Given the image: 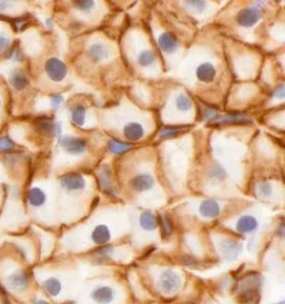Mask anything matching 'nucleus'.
<instances>
[{
    "label": "nucleus",
    "mask_w": 285,
    "mask_h": 304,
    "mask_svg": "<svg viewBox=\"0 0 285 304\" xmlns=\"http://www.w3.org/2000/svg\"><path fill=\"white\" fill-rule=\"evenodd\" d=\"M13 25L17 32H21V30L25 29L29 25V20L26 19V18H16L13 21Z\"/></svg>",
    "instance_id": "nucleus-33"
},
{
    "label": "nucleus",
    "mask_w": 285,
    "mask_h": 304,
    "mask_svg": "<svg viewBox=\"0 0 285 304\" xmlns=\"http://www.w3.org/2000/svg\"><path fill=\"white\" fill-rule=\"evenodd\" d=\"M60 184L67 191L83 190L85 187V180L81 174L69 173L65 174L60 178Z\"/></svg>",
    "instance_id": "nucleus-6"
},
{
    "label": "nucleus",
    "mask_w": 285,
    "mask_h": 304,
    "mask_svg": "<svg viewBox=\"0 0 285 304\" xmlns=\"http://www.w3.org/2000/svg\"><path fill=\"white\" fill-rule=\"evenodd\" d=\"M162 226V230H163V233L165 235H171L172 232H173V225H172V222L168 220V218H164L163 216H160L159 217V221Z\"/></svg>",
    "instance_id": "nucleus-30"
},
{
    "label": "nucleus",
    "mask_w": 285,
    "mask_h": 304,
    "mask_svg": "<svg viewBox=\"0 0 285 304\" xmlns=\"http://www.w3.org/2000/svg\"><path fill=\"white\" fill-rule=\"evenodd\" d=\"M85 114H86V109H85L84 106L78 105L74 109H72V115L71 118L72 121L77 125V126H83L85 123Z\"/></svg>",
    "instance_id": "nucleus-26"
},
{
    "label": "nucleus",
    "mask_w": 285,
    "mask_h": 304,
    "mask_svg": "<svg viewBox=\"0 0 285 304\" xmlns=\"http://www.w3.org/2000/svg\"><path fill=\"white\" fill-rule=\"evenodd\" d=\"M8 46H9V38L6 37L5 35L0 34V54H2Z\"/></svg>",
    "instance_id": "nucleus-37"
},
{
    "label": "nucleus",
    "mask_w": 285,
    "mask_h": 304,
    "mask_svg": "<svg viewBox=\"0 0 285 304\" xmlns=\"http://www.w3.org/2000/svg\"><path fill=\"white\" fill-rule=\"evenodd\" d=\"M176 106L180 111H189V109L192 108L193 106V103L192 100L189 98V97L185 96V95H179L176 99Z\"/></svg>",
    "instance_id": "nucleus-29"
},
{
    "label": "nucleus",
    "mask_w": 285,
    "mask_h": 304,
    "mask_svg": "<svg viewBox=\"0 0 285 304\" xmlns=\"http://www.w3.org/2000/svg\"><path fill=\"white\" fill-rule=\"evenodd\" d=\"M124 136L131 142H137L144 136V129L138 123H129L124 127Z\"/></svg>",
    "instance_id": "nucleus-13"
},
{
    "label": "nucleus",
    "mask_w": 285,
    "mask_h": 304,
    "mask_svg": "<svg viewBox=\"0 0 285 304\" xmlns=\"http://www.w3.org/2000/svg\"><path fill=\"white\" fill-rule=\"evenodd\" d=\"M271 192H272V188H271V185L269 183H263L262 185L260 186V193L262 194L263 196L270 195Z\"/></svg>",
    "instance_id": "nucleus-38"
},
{
    "label": "nucleus",
    "mask_w": 285,
    "mask_h": 304,
    "mask_svg": "<svg viewBox=\"0 0 285 304\" xmlns=\"http://www.w3.org/2000/svg\"><path fill=\"white\" fill-rule=\"evenodd\" d=\"M114 296H115V291L111 287L97 288L92 293L93 300L100 304L111 303L114 300Z\"/></svg>",
    "instance_id": "nucleus-11"
},
{
    "label": "nucleus",
    "mask_w": 285,
    "mask_h": 304,
    "mask_svg": "<svg viewBox=\"0 0 285 304\" xmlns=\"http://www.w3.org/2000/svg\"><path fill=\"white\" fill-rule=\"evenodd\" d=\"M196 76L202 83L208 84L213 82L216 76L215 67L211 63H204L202 65H199L198 68L196 69Z\"/></svg>",
    "instance_id": "nucleus-10"
},
{
    "label": "nucleus",
    "mask_w": 285,
    "mask_h": 304,
    "mask_svg": "<svg viewBox=\"0 0 285 304\" xmlns=\"http://www.w3.org/2000/svg\"><path fill=\"white\" fill-rule=\"evenodd\" d=\"M15 144L8 136L0 137V151H9L14 149Z\"/></svg>",
    "instance_id": "nucleus-31"
},
{
    "label": "nucleus",
    "mask_w": 285,
    "mask_h": 304,
    "mask_svg": "<svg viewBox=\"0 0 285 304\" xmlns=\"http://www.w3.org/2000/svg\"><path fill=\"white\" fill-rule=\"evenodd\" d=\"M182 285V278L176 272L172 270H166L160 277V287L164 293L172 294L175 293Z\"/></svg>",
    "instance_id": "nucleus-2"
},
{
    "label": "nucleus",
    "mask_w": 285,
    "mask_h": 304,
    "mask_svg": "<svg viewBox=\"0 0 285 304\" xmlns=\"http://www.w3.org/2000/svg\"><path fill=\"white\" fill-rule=\"evenodd\" d=\"M0 106H2V102H0Z\"/></svg>",
    "instance_id": "nucleus-43"
},
{
    "label": "nucleus",
    "mask_w": 285,
    "mask_h": 304,
    "mask_svg": "<svg viewBox=\"0 0 285 304\" xmlns=\"http://www.w3.org/2000/svg\"><path fill=\"white\" fill-rule=\"evenodd\" d=\"M274 94H275L276 97H278V98H283V97H284V85L283 84L278 85V86L275 89Z\"/></svg>",
    "instance_id": "nucleus-40"
},
{
    "label": "nucleus",
    "mask_w": 285,
    "mask_h": 304,
    "mask_svg": "<svg viewBox=\"0 0 285 304\" xmlns=\"http://www.w3.org/2000/svg\"><path fill=\"white\" fill-rule=\"evenodd\" d=\"M74 4L82 11H89L95 6V3L92 2V0H78V2H74Z\"/></svg>",
    "instance_id": "nucleus-32"
},
{
    "label": "nucleus",
    "mask_w": 285,
    "mask_h": 304,
    "mask_svg": "<svg viewBox=\"0 0 285 304\" xmlns=\"http://www.w3.org/2000/svg\"><path fill=\"white\" fill-rule=\"evenodd\" d=\"M88 55L90 56V58H93L94 60H96V62H98V60H102L108 57V50L104 45L94 44L89 47Z\"/></svg>",
    "instance_id": "nucleus-21"
},
{
    "label": "nucleus",
    "mask_w": 285,
    "mask_h": 304,
    "mask_svg": "<svg viewBox=\"0 0 285 304\" xmlns=\"http://www.w3.org/2000/svg\"><path fill=\"white\" fill-rule=\"evenodd\" d=\"M36 129L39 133H41L42 135L46 136H56L60 133V127L58 124H55L51 119L48 117H39L36 119L35 123Z\"/></svg>",
    "instance_id": "nucleus-7"
},
{
    "label": "nucleus",
    "mask_w": 285,
    "mask_h": 304,
    "mask_svg": "<svg viewBox=\"0 0 285 304\" xmlns=\"http://www.w3.org/2000/svg\"><path fill=\"white\" fill-rule=\"evenodd\" d=\"M99 183L102 190L108 193H113V186L111 184V173H109V169H104L99 175Z\"/></svg>",
    "instance_id": "nucleus-27"
},
{
    "label": "nucleus",
    "mask_w": 285,
    "mask_h": 304,
    "mask_svg": "<svg viewBox=\"0 0 285 304\" xmlns=\"http://www.w3.org/2000/svg\"><path fill=\"white\" fill-rule=\"evenodd\" d=\"M189 127L191 126H168L165 127L161 133V137L162 138H173V137H176L180 134L185 133L187 130H189Z\"/></svg>",
    "instance_id": "nucleus-23"
},
{
    "label": "nucleus",
    "mask_w": 285,
    "mask_h": 304,
    "mask_svg": "<svg viewBox=\"0 0 285 304\" xmlns=\"http://www.w3.org/2000/svg\"><path fill=\"white\" fill-rule=\"evenodd\" d=\"M29 277L23 271H17L8 277V287L17 292L25 291L28 287Z\"/></svg>",
    "instance_id": "nucleus-8"
},
{
    "label": "nucleus",
    "mask_w": 285,
    "mask_h": 304,
    "mask_svg": "<svg viewBox=\"0 0 285 304\" xmlns=\"http://www.w3.org/2000/svg\"><path fill=\"white\" fill-rule=\"evenodd\" d=\"M6 304H10V303H9V302H7V303H6Z\"/></svg>",
    "instance_id": "nucleus-44"
},
{
    "label": "nucleus",
    "mask_w": 285,
    "mask_h": 304,
    "mask_svg": "<svg viewBox=\"0 0 285 304\" xmlns=\"http://www.w3.org/2000/svg\"><path fill=\"white\" fill-rule=\"evenodd\" d=\"M10 83L17 90H22L28 86V78L19 71H15L10 76Z\"/></svg>",
    "instance_id": "nucleus-22"
},
{
    "label": "nucleus",
    "mask_w": 285,
    "mask_h": 304,
    "mask_svg": "<svg viewBox=\"0 0 285 304\" xmlns=\"http://www.w3.org/2000/svg\"><path fill=\"white\" fill-rule=\"evenodd\" d=\"M156 60V55L151 50H144L138 56V63L142 66H149Z\"/></svg>",
    "instance_id": "nucleus-28"
},
{
    "label": "nucleus",
    "mask_w": 285,
    "mask_h": 304,
    "mask_svg": "<svg viewBox=\"0 0 285 304\" xmlns=\"http://www.w3.org/2000/svg\"><path fill=\"white\" fill-rule=\"evenodd\" d=\"M60 145L64 148V150L67 151L69 154H83L85 149H86V142L82 138L70 137V136H64L60 139Z\"/></svg>",
    "instance_id": "nucleus-4"
},
{
    "label": "nucleus",
    "mask_w": 285,
    "mask_h": 304,
    "mask_svg": "<svg viewBox=\"0 0 285 304\" xmlns=\"http://www.w3.org/2000/svg\"><path fill=\"white\" fill-rule=\"evenodd\" d=\"M63 100H64L63 96H60V95H55V96L51 97V103H53V105H54L55 107L59 106V104H60V103H62Z\"/></svg>",
    "instance_id": "nucleus-39"
},
{
    "label": "nucleus",
    "mask_w": 285,
    "mask_h": 304,
    "mask_svg": "<svg viewBox=\"0 0 285 304\" xmlns=\"http://www.w3.org/2000/svg\"><path fill=\"white\" fill-rule=\"evenodd\" d=\"M222 253H223V257L225 258L228 261H232L235 260L236 258L239 257V254L242 250V245L239 244V243L233 242V241H224L222 243Z\"/></svg>",
    "instance_id": "nucleus-12"
},
{
    "label": "nucleus",
    "mask_w": 285,
    "mask_h": 304,
    "mask_svg": "<svg viewBox=\"0 0 285 304\" xmlns=\"http://www.w3.org/2000/svg\"><path fill=\"white\" fill-rule=\"evenodd\" d=\"M220 205L214 199H205L204 202H202L201 208H199V212L204 217H209V218H213L216 217L218 214H220Z\"/></svg>",
    "instance_id": "nucleus-16"
},
{
    "label": "nucleus",
    "mask_w": 285,
    "mask_h": 304,
    "mask_svg": "<svg viewBox=\"0 0 285 304\" xmlns=\"http://www.w3.org/2000/svg\"><path fill=\"white\" fill-rule=\"evenodd\" d=\"M45 69L48 77L54 82H62L67 75V67L57 58H49L46 62Z\"/></svg>",
    "instance_id": "nucleus-3"
},
{
    "label": "nucleus",
    "mask_w": 285,
    "mask_h": 304,
    "mask_svg": "<svg viewBox=\"0 0 285 304\" xmlns=\"http://www.w3.org/2000/svg\"><path fill=\"white\" fill-rule=\"evenodd\" d=\"M139 223H141V226L146 231H153L159 226V222H157L156 216L151 214L150 212L143 213L141 218H139Z\"/></svg>",
    "instance_id": "nucleus-20"
},
{
    "label": "nucleus",
    "mask_w": 285,
    "mask_h": 304,
    "mask_svg": "<svg viewBox=\"0 0 285 304\" xmlns=\"http://www.w3.org/2000/svg\"><path fill=\"white\" fill-rule=\"evenodd\" d=\"M160 46L165 53H174L177 48V38L172 33H164L160 36Z\"/></svg>",
    "instance_id": "nucleus-15"
},
{
    "label": "nucleus",
    "mask_w": 285,
    "mask_h": 304,
    "mask_svg": "<svg viewBox=\"0 0 285 304\" xmlns=\"http://www.w3.org/2000/svg\"><path fill=\"white\" fill-rule=\"evenodd\" d=\"M258 226L257 221L253 216L244 215L242 216L236 223V230L241 233H251L254 232Z\"/></svg>",
    "instance_id": "nucleus-14"
},
{
    "label": "nucleus",
    "mask_w": 285,
    "mask_h": 304,
    "mask_svg": "<svg viewBox=\"0 0 285 304\" xmlns=\"http://www.w3.org/2000/svg\"><path fill=\"white\" fill-rule=\"evenodd\" d=\"M44 288L50 295L56 296L60 293V291H62V284H60L57 278L50 277L44 282Z\"/></svg>",
    "instance_id": "nucleus-25"
},
{
    "label": "nucleus",
    "mask_w": 285,
    "mask_h": 304,
    "mask_svg": "<svg viewBox=\"0 0 285 304\" xmlns=\"http://www.w3.org/2000/svg\"><path fill=\"white\" fill-rule=\"evenodd\" d=\"M250 121V118H247L244 115H236V114H229L225 116L215 118L212 121L211 125H222V124H244Z\"/></svg>",
    "instance_id": "nucleus-17"
},
{
    "label": "nucleus",
    "mask_w": 285,
    "mask_h": 304,
    "mask_svg": "<svg viewBox=\"0 0 285 304\" xmlns=\"http://www.w3.org/2000/svg\"><path fill=\"white\" fill-rule=\"evenodd\" d=\"M11 6L10 2H0V10H6Z\"/></svg>",
    "instance_id": "nucleus-41"
},
{
    "label": "nucleus",
    "mask_w": 285,
    "mask_h": 304,
    "mask_svg": "<svg viewBox=\"0 0 285 304\" xmlns=\"http://www.w3.org/2000/svg\"><path fill=\"white\" fill-rule=\"evenodd\" d=\"M8 58L15 59V60H21L22 56H21V53L19 50V48H18V47L11 48L10 52L8 53Z\"/></svg>",
    "instance_id": "nucleus-35"
},
{
    "label": "nucleus",
    "mask_w": 285,
    "mask_h": 304,
    "mask_svg": "<svg viewBox=\"0 0 285 304\" xmlns=\"http://www.w3.org/2000/svg\"><path fill=\"white\" fill-rule=\"evenodd\" d=\"M27 198H28L30 204H32L33 206H36V208H38V206H41L45 203L46 195H45V193L40 190V188L34 187V188H32V190L28 191Z\"/></svg>",
    "instance_id": "nucleus-19"
},
{
    "label": "nucleus",
    "mask_w": 285,
    "mask_h": 304,
    "mask_svg": "<svg viewBox=\"0 0 285 304\" xmlns=\"http://www.w3.org/2000/svg\"><path fill=\"white\" fill-rule=\"evenodd\" d=\"M260 288V276L251 275L245 277L239 288V296L243 302H250L256 295Z\"/></svg>",
    "instance_id": "nucleus-1"
},
{
    "label": "nucleus",
    "mask_w": 285,
    "mask_h": 304,
    "mask_svg": "<svg viewBox=\"0 0 285 304\" xmlns=\"http://www.w3.org/2000/svg\"><path fill=\"white\" fill-rule=\"evenodd\" d=\"M261 13L260 10L255 7H248L245 9H242L236 17V20L242 27H252L260 20Z\"/></svg>",
    "instance_id": "nucleus-5"
},
{
    "label": "nucleus",
    "mask_w": 285,
    "mask_h": 304,
    "mask_svg": "<svg viewBox=\"0 0 285 304\" xmlns=\"http://www.w3.org/2000/svg\"><path fill=\"white\" fill-rule=\"evenodd\" d=\"M186 6H190V7L197 9V10H203L205 8V3L204 2H185Z\"/></svg>",
    "instance_id": "nucleus-36"
},
{
    "label": "nucleus",
    "mask_w": 285,
    "mask_h": 304,
    "mask_svg": "<svg viewBox=\"0 0 285 304\" xmlns=\"http://www.w3.org/2000/svg\"><path fill=\"white\" fill-rule=\"evenodd\" d=\"M112 252H113V248L112 247H104V248H101V250L98 252V254H97V259H98V260L108 259L112 255Z\"/></svg>",
    "instance_id": "nucleus-34"
},
{
    "label": "nucleus",
    "mask_w": 285,
    "mask_h": 304,
    "mask_svg": "<svg viewBox=\"0 0 285 304\" xmlns=\"http://www.w3.org/2000/svg\"><path fill=\"white\" fill-rule=\"evenodd\" d=\"M33 304H49V303H47L46 301H42V300H38V301H35Z\"/></svg>",
    "instance_id": "nucleus-42"
},
{
    "label": "nucleus",
    "mask_w": 285,
    "mask_h": 304,
    "mask_svg": "<svg viewBox=\"0 0 285 304\" xmlns=\"http://www.w3.org/2000/svg\"><path fill=\"white\" fill-rule=\"evenodd\" d=\"M132 146H133L132 144L119 142V141H116V139H112V141H109L108 143L109 150H111L113 154H116V155L126 153L127 150H129L132 148Z\"/></svg>",
    "instance_id": "nucleus-24"
},
{
    "label": "nucleus",
    "mask_w": 285,
    "mask_h": 304,
    "mask_svg": "<svg viewBox=\"0 0 285 304\" xmlns=\"http://www.w3.org/2000/svg\"><path fill=\"white\" fill-rule=\"evenodd\" d=\"M154 183L155 182L151 175L139 174L132 180L131 185L133 187V190H135L136 192H144V191L150 190V188L154 186Z\"/></svg>",
    "instance_id": "nucleus-9"
},
{
    "label": "nucleus",
    "mask_w": 285,
    "mask_h": 304,
    "mask_svg": "<svg viewBox=\"0 0 285 304\" xmlns=\"http://www.w3.org/2000/svg\"><path fill=\"white\" fill-rule=\"evenodd\" d=\"M92 239L96 244H106V243L111 240V232H109L106 225H98V226H96L93 231Z\"/></svg>",
    "instance_id": "nucleus-18"
}]
</instances>
